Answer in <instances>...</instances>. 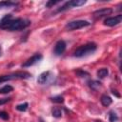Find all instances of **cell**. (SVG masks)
<instances>
[{"mask_svg":"<svg viewBox=\"0 0 122 122\" xmlns=\"http://www.w3.org/2000/svg\"><path fill=\"white\" fill-rule=\"evenodd\" d=\"M31 22L25 18H13L12 14L9 13L2 17L0 20V29L9 31H18L27 29Z\"/></svg>","mask_w":122,"mask_h":122,"instance_id":"1","label":"cell"},{"mask_svg":"<svg viewBox=\"0 0 122 122\" xmlns=\"http://www.w3.org/2000/svg\"><path fill=\"white\" fill-rule=\"evenodd\" d=\"M96 50H97V45L94 42H89V43H86V44L78 47L74 51L73 56L76 58H81V57H84V56L93 53Z\"/></svg>","mask_w":122,"mask_h":122,"instance_id":"2","label":"cell"},{"mask_svg":"<svg viewBox=\"0 0 122 122\" xmlns=\"http://www.w3.org/2000/svg\"><path fill=\"white\" fill-rule=\"evenodd\" d=\"M30 77H31V74L30 72L16 71V72H12V73H9V74L0 75V84L10 81V80H13V79H28Z\"/></svg>","mask_w":122,"mask_h":122,"instance_id":"3","label":"cell"},{"mask_svg":"<svg viewBox=\"0 0 122 122\" xmlns=\"http://www.w3.org/2000/svg\"><path fill=\"white\" fill-rule=\"evenodd\" d=\"M91 23L87 20H73V21H70L66 24L65 28L68 30H79L85 27L90 26Z\"/></svg>","mask_w":122,"mask_h":122,"instance_id":"4","label":"cell"},{"mask_svg":"<svg viewBox=\"0 0 122 122\" xmlns=\"http://www.w3.org/2000/svg\"><path fill=\"white\" fill-rule=\"evenodd\" d=\"M86 2H87L86 0H71V1H67L60 8L57 9L56 12H62V11H65L67 10H70V9H72V8H75V7L83 6L84 4H86Z\"/></svg>","mask_w":122,"mask_h":122,"instance_id":"5","label":"cell"},{"mask_svg":"<svg viewBox=\"0 0 122 122\" xmlns=\"http://www.w3.org/2000/svg\"><path fill=\"white\" fill-rule=\"evenodd\" d=\"M42 58H43V56H42L41 53H35V54H33L30 58H29L27 61H25V62L21 65V67H22V68H28V67H30V66L36 64L37 62H39Z\"/></svg>","mask_w":122,"mask_h":122,"instance_id":"6","label":"cell"},{"mask_svg":"<svg viewBox=\"0 0 122 122\" xmlns=\"http://www.w3.org/2000/svg\"><path fill=\"white\" fill-rule=\"evenodd\" d=\"M122 21V14H118L113 17H108L104 20V25L107 27H114Z\"/></svg>","mask_w":122,"mask_h":122,"instance_id":"7","label":"cell"},{"mask_svg":"<svg viewBox=\"0 0 122 122\" xmlns=\"http://www.w3.org/2000/svg\"><path fill=\"white\" fill-rule=\"evenodd\" d=\"M113 12V10L112 8H103V9H99L93 11L92 15L94 18H101L107 15H110Z\"/></svg>","mask_w":122,"mask_h":122,"instance_id":"8","label":"cell"},{"mask_svg":"<svg viewBox=\"0 0 122 122\" xmlns=\"http://www.w3.org/2000/svg\"><path fill=\"white\" fill-rule=\"evenodd\" d=\"M66 47H67V44L64 40H58L54 46V49H53V53L55 55H61L63 54V52L65 51L66 50Z\"/></svg>","mask_w":122,"mask_h":122,"instance_id":"9","label":"cell"},{"mask_svg":"<svg viewBox=\"0 0 122 122\" xmlns=\"http://www.w3.org/2000/svg\"><path fill=\"white\" fill-rule=\"evenodd\" d=\"M51 76V72L50 71H46L39 74V76L37 78V83L40 84V85H44L49 81Z\"/></svg>","mask_w":122,"mask_h":122,"instance_id":"10","label":"cell"},{"mask_svg":"<svg viewBox=\"0 0 122 122\" xmlns=\"http://www.w3.org/2000/svg\"><path fill=\"white\" fill-rule=\"evenodd\" d=\"M100 102L104 107H108L112 103V99L108 94H102L100 97Z\"/></svg>","mask_w":122,"mask_h":122,"instance_id":"11","label":"cell"},{"mask_svg":"<svg viewBox=\"0 0 122 122\" xmlns=\"http://www.w3.org/2000/svg\"><path fill=\"white\" fill-rule=\"evenodd\" d=\"M96 75H97L98 78L103 79V78H105V77H107L109 75V70L107 68H101V69H99L97 71Z\"/></svg>","mask_w":122,"mask_h":122,"instance_id":"12","label":"cell"},{"mask_svg":"<svg viewBox=\"0 0 122 122\" xmlns=\"http://www.w3.org/2000/svg\"><path fill=\"white\" fill-rule=\"evenodd\" d=\"M17 2H12V1H1L0 2V9H5V8H11L17 6Z\"/></svg>","mask_w":122,"mask_h":122,"instance_id":"13","label":"cell"},{"mask_svg":"<svg viewBox=\"0 0 122 122\" xmlns=\"http://www.w3.org/2000/svg\"><path fill=\"white\" fill-rule=\"evenodd\" d=\"M63 114V112H62V109L59 108V107H53L51 109V115L55 118H60Z\"/></svg>","mask_w":122,"mask_h":122,"instance_id":"14","label":"cell"},{"mask_svg":"<svg viewBox=\"0 0 122 122\" xmlns=\"http://www.w3.org/2000/svg\"><path fill=\"white\" fill-rule=\"evenodd\" d=\"M13 91V87L10 85H5L4 87L0 88V94H7Z\"/></svg>","mask_w":122,"mask_h":122,"instance_id":"15","label":"cell"},{"mask_svg":"<svg viewBox=\"0 0 122 122\" xmlns=\"http://www.w3.org/2000/svg\"><path fill=\"white\" fill-rule=\"evenodd\" d=\"M118 119H119V117L114 111L112 110L109 112V121L110 122H117Z\"/></svg>","mask_w":122,"mask_h":122,"instance_id":"16","label":"cell"},{"mask_svg":"<svg viewBox=\"0 0 122 122\" xmlns=\"http://www.w3.org/2000/svg\"><path fill=\"white\" fill-rule=\"evenodd\" d=\"M88 84H89L90 88H92V90H96L97 88H99L101 86V83L96 80H90V81H88Z\"/></svg>","mask_w":122,"mask_h":122,"instance_id":"17","label":"cell"},{"mask_svg":"<svg viewBox=\"0 0 122 122\" xmlns=\"http://www.w3.org/2000/svg\"><path fill=\"white\" fill-rule=\"evenodd\" d=\"M28 107H29V104H28L27 102H25V103H22V104L17 105V106L15 107V109H16L17 111H19V112H26L27 109H28Z\"/></svg>","mask_w":122,"mask_h":122,"instance_id":"18","label":"cell"},{"mask_svg":"<svg viewBox=\"0 0 122 122\" xmlns=\"http://www.w3.org/2000/svg\"><path fill=\"white\" fill-rule=\"evenodd\" d=\"M51 100L54 103H63L64 102V97L62 95H55L53 97H51Z\"/></svg>","mask_w":122,"mask_h":122,"instance_id":"19","label":"cell"},{"mask_svg":"<svg viewBox=\"0 0 122 122\" xmlns=\"http://www.w3.org/2000/svg\"><path fill=\"white\" fill-rule=\"evenodd\" d=\"M75 73L79 76V77H85V76H89V72H87V71H83V70H81V69H78L76 71H75Z\"/></svg>","mask_w":122,"mask_h":122,"instance_id":"20","label":"cell"},{"mask_svg":"<svg viewBox=\"0 0 122 122\" xmlns=\"http://www.w3.org/2000/svg\"><path fill=\"white\" fill-rule=\"evenodd\" d=\"M0 118L3 119V120H9L10 118V115L7 112L5 111H0Z\"/></svg>","mask_w":122,"mask_h":122,"instance_id":"21","label":"cell"},{"mask_svg":"<svg viewBox=\"0 0 122 122\" xmlns=\"http://www.w3.org/2000/svg\"><path fill=\"white\" fill-rule=\"evenodd\" d=\"M60 2H61L60 0H56V1H53V0H50V1H48V2L46 3V7H47V8H51V7H52V6L56 5V4L60 3Z\"/></svg>","mask_w":122,"mask_h":122,"instance_id":"22","label":"cell"},{"mask_svg":"<svg viewBox=\"0 0 122 122\" xmlns=\"http://www.w3.org/2000/svg\"><path fill=\"white\" fill-rule=\"evenodd\" d=\"M11 98L10 97H8V98H0V105H4L6 103H8Z\"/></svg>","mask_w":122,"mask_h":122,"instance_id":"23","label":"cell"},{"mask_svg":"<svg viewBox=\"0 0 122 122\" xmlns=\"http://www.w3.org/2000/svg\"><path fill=\"white\" fill-rule=\"evenodd\" d=\"M112 93L113 95H115L116 97H118V98L121 96V95H120V93L117 92V90H114V89H112Z\"/></svg>","mask_w":122,"mask_h":122,"instance_id":"24","label":"cell"},{"mask_svg":"<svg viewBox=\"0 0 122 122\" xmlns=\"http://www.w3.org/2000/svg\"><path fill=\"white\" fill-rule=\"evenodd\" d=\"M39 122H45V121H44V120H43V119L40 117V118H39Z\"/></svg>","mask_w":122,"mask_h":122,"instance_id":"25","label":"cell"},{"mask_svg":"<svg viewBox=\"0 0 122 122\" xmlns=\"http://www.w3.org/2000/svg\"><path fill=\"white\" fill-rule=\"evenodd\" d=\"M1 53H2V49H1V46H0V55H1Z\"/></svg>","mask_w":122,"mask_h":122,"instance_id":"26","label":"cell"},{"mask_svg":"<svg viewBox=\"0 0 122 122\" xmlns=\"http://www.w3.org/2000/svg\"><path fill=\"white\" fill-rule=\"evenodd\" d=\"M94 122H101L100 120H96V121H94Z\"/></svg>","mask_w":122,"mask_h":122,"instance_id":"27","label":"cell"}]
</instances>
